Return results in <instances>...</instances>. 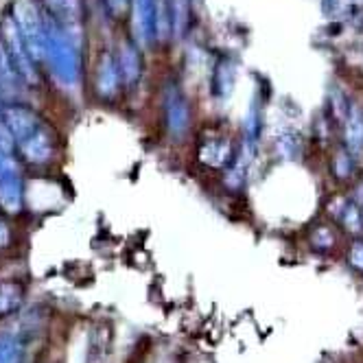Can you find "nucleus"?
Listing matches in <instances>:
<instances>
[{
	"instance_id": "nucleus-3",
	"label": "nucleus",
	"mask_w": 363,
	"mask_h": 363,
	"mask_svg": "<svg viewBox=\"0 0 363 363\" xmlns=\"http://www.w3.org/2000/svg\"><path fill=\"white\" fill-rule=\"evenodd\" d=\"M350 262H353L355 267L363 269V243H357L353 247V252H350Z\"/></svg>"
},
{
	"instance_id": "nucleus-1",
	"label": "nucleus",
	"mask_w": 363,
	"mask_h": 363,
	"mask_svg": "<svg viewBox=\"0 0 363 363\" xmlns=\"http://www.w3.org/2000/svg\"><path fill=\"white\" fill-rule=\"evenodd\" d=\"M346 138H348V147L353 152H361L363 149V118L359 114H353L348 121V129H346Z\"/></svg>"
},
{
	"instance_id": "nucleus-2",
	"label": "nucleus",
	"mask_w": 363,
	"mask_h": 363,
	"mask_svg": "<svg viewBox=\"0 0 363 363\" xmlns=\"http://www.w3.org/2000/svg\"><path fill=\"white\" fill-rule=\"evenodd\" d=\"M346 223L350 225V230H361L359 225H361V219H359V210L355 206H350L346 210Z\"/></svg>"
}]
</instances>
